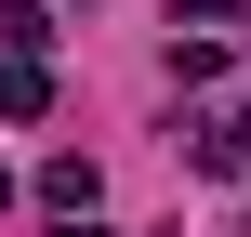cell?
Wrapping results in <instances>:
<instances>
[{
  "mask_svg": "<svg viewBox=\"0 0 251 237\" xmlns=\"http://www.w3.org/2000/svg\"><path fill=\"white\" fill-rule=\"evenodd\" d=\"M93 198H106V172H93V158H53V172H40V211H53V224H79Z\"/></svg>",
  "mask_w": 251,
  "mask_h": 237,
  "instance_id": "1",
  "label": "cell"
},
{
  "mask_svg": "<svg viewBox=\"0 0 251 237\" xmlns=\"http://www.w3.org/2000/svg\"><path fill=\"white\" fill-rule=\"evenodd\" d=\"M53 106V79H40V53H0V119H40Z\"/></svg>",
  "mask_w": 251,
  "mask_h": 237,
  "instance_id": "2",
  "label": "cell"
},
{
  "mask_svg": "<svg viewBox=\"0 0 251 237\" xmlns=\"http://www.w3.org/2000/svg\"><path fill=\"white\" fill-rule=\"evenodd\" d=\"M199 172H251V106H225V119L199 132Z\"/></svg>",
  "mask_w": 251,
  "mask_h": 237,
  "instance_id": "3",
  "label": "cell"
},
{
  "mask_svg": "<svg viewBox=\"0 0 251 237\" xmlns=\"http://www.w3.org/2000/svg\"><path fill=\"white\" fill-rule=\"evenodd\" d=\"M0 40H13V53H40V40H53V13H40V0H0Z\"/></svg>",
  "mask_w": 251,
  "mask_h": 237,
  "instance_id": "4",
  "label": "cell"
},
{
  "mask_svg": "<svg viewBox=\"0 0 251 237\" xmlns=\"http://www.w3.org/2000/svg\"><path fill=\"white\" fill-rule=\"evenodd\" d=\"M172 13H199V26H212V13H238V0H172Z\"/></svg>",
  "mask_w": 251,
  "mask_h": 237,
  "instance_id": "5",
  "label": "cell"
},
{
  "mask_svg": "<svg viewBox=\"0 0 251 237\" xmlns=\"http://www.w3.org/2000/svg\"><path fill=\"white\" fill-rule=\"evenodd\" d=\"M66 237H106V224H93V211H79V224H66Z\"/></svg>",
  "mask_w": 251,
  "mask_h": 237,
  "instance_id": "6",
  "label": "cell"
},
{
  "mask_svg": "<svg viewBox=\"0 0 251 237\" xmlns=\"http://www.w3.org/2000/svg\"><path fill=\"white\" fill-rule=\"evenodd\" d=\"M0 211H13V172H0Z\"/></svg>",
  "mask_w": 251,
  "mask_h": 237,
  "instance_id": "7",
  "label": "cell"
}]
</instances>
